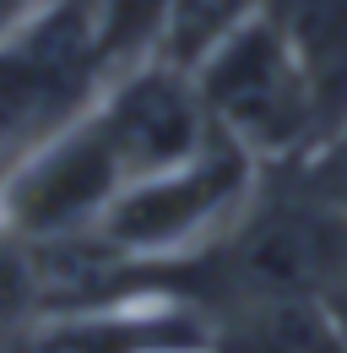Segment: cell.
Segmentation results:
<instances>
[{
  "label": "cell",
  "instance_id": "1",
  "mask_svg": "<svg viewBox=\"0 0 347 353\" xmlns=\"http://www.w3.org/2000/svg\"><path fill=\"white\" fill-rule=\"evenodd\" d=\"M196 92L228 141H239L260 169L293 163L315 136L326 131L315 82L299 65L282 28L266 17V6L244 11L196 65Z\"/></svg>",
  "mask_w": 347,
  "mask_h": 353
},
{
  "label": "cell",
  "instance_id": "2",
  "mask_svg": "<svg viewBox=\"0 0 347 353\" xmlns=\"http://www.w3.org/2000/svg\"><path fill=\"white\" fill-rule=\"evenodd\" d=\"M109 60L92 33L87 0H39L0 28V152L17 163L28 147L92 109Z\"/></svg>",
  "mask_w": 347,
  "mask_h": 353
},
{
  "label": "cell",
  "instance_id": "3",
  "mask_svg": "<svg viewBox=\"0 0 347 353\" xmlns=\"http://www.w3.org/2000/svg\"><path fill=\"white\" fill-rule=\"evenodd\" d=\"M260 174L266 169L255 158L217 131L196 158L125 179L92 228L136 261H179V256H196L201 245H212L250 207Z\"/></svg>",
  "mask_w": 347,
  "mask_h": 353
},
{
  "label": "cell",
  "instance_id": "4",
  "mask_svg": "<svg viewBox=\"0 0 347 353\" xmlns=\"http://www.w3.org/2000/svg\"><path fill=\"white\" fill-rule=\"evenodd\" d=\"M120 185H125V169L98 125V114L87 109L11 163V174L0 185V223L22 239L82 234L103 218V207L120 196Z\"/></svg>",
  "mask_w": 347,
  "mask_h": 353
},
{
  "label": "cell",
  "instance_id": "5",
  "mask_svg": "<svg viewBox=\"0 0 347 353\" xmlns=\"http://www.w3.org/2000/svg\"><path fill=\"white\" fill-rule=\"evenodd\" d=\"M92 114L109 136L125 179L174 169L217 136L190 65H179L169 54H141V60L120 65L92 98Z\"/></svg>",
  "mask_w": 347,
  "mask_h": 353
},
{
  "label": "cell",
  "instance_id": "6",
  "mask_svg": "<svg viewBox=\"0 0 347 353\" xmlns=\"http://www.w3.org/2000/svg\"><path fill=\"white\" fill-rule=\"evenodd\" d=\"M207 353H347V332L326 294L244 299L212 315Z\"/></svg>",
  "mask_w": 347,
  "mask_h": 353
},
{
  "label": "cell",
  "instance_id": "7",
  "mask_svg": "<svg viewBox=\"0 0 347 353\" xmlns=\"http://www.w3.org/2000/svg\"><path fill=\"white\" fill-rule=\"evenodd\" d=\"M315 82L326 125L347 114V0H260Z\"/></svg>",
  "mask_w": 347,
  "mask_h": 353
},
{
  "label": "cell",
  "instance_id": "8",
  "mask_svg": "<svg viewBox=\"0 0 347 353\" xmlns=\"http://www.w3.org/2000/svg\"><path fill=\"white\" fill-rule=\"evenodd\" d=\"M277 174H282V185H293L299 196H309V201H320V207H331V212L347 218V114L337 125H326Z\"/></svg>",
  "mask_w": 347,
  "mask_h": 353
},
{
  "label": "cell",
  "instance_id": "9",
  "mask_svg": "<svg viewBox=\"0 0 347 353\" xmlns=\"http://www.w3.org/2000/svg\"><path fill=\"white\" fill-rule=\"evenodd\" d=\"M331 310H337V321H342V332H347V261H342V272H337V283H331Z\"/></svg>",
  "mask_w": 347,
  "mask_h": 353
},
{
  "label": "cell",
  "instance_id": "10",
  "mask_svg": "<svg viewBox=\"0 0 347 353\" xmlns=\"http://www.w3.org/2000/svg\"><path fill=\"white\" fill-rule=\"evenodd\" d=\"M33 6H39V0H0V28H6V22H17V17H28Z\"/></svg>",
  "mask_w": 347,
  "mask_h": 353
},
{
  "label": "cell",
  "instance_id": "11",
  "mask_svg": "<svg viewBox=\"0 0 347 353\" xmlns=\"http://www.w3.org/2000/svg\"><path fill=\"white\" fill-rule=\"evenodd\" d=\"M6 174H11V158H6V152H0V185H6Z\"/></svg>",
  "mask_w": 347,
  "mask_h": 353
}]
</instances>
